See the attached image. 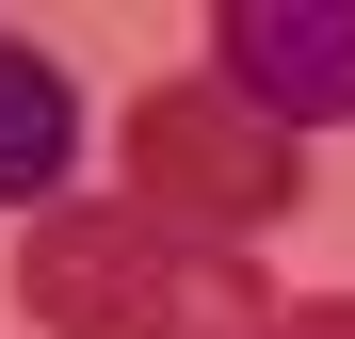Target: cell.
Listing matches in <instances>:
<instances>
[{
	"mask_svg": "<svg viewBox=\"0 0 355 339\" xmlns=\"http://www.w3.org/2000/svg\"><path fill=\"white\" fill-rule=\"evenodd\" d=\"M210 81L275 130H355V0H210Z\"/></svg>",
	"mask_w": 355,
	"mask_h": 339,
	"instance_id": "cell-3",
	"label": "cell"
},
{
	"mask_svg": "<svg viewBox=\"0 0 355 339\" xmlns=\"http://www.w3.org/2000/svg\"><path fill=\"white\" fill-rule=\"evenodd\" d=\"M130 210H162V226H194V243L243 259L259 226L307 210V146H291L275 113H243L210 65H178V81L130 97Z\"/></svg>",
	"mask_w": 355,
	"mask_h": 339,
	"instance_id": "cell-2",
	"label": "cell"
},
{
	"mask_svg": "<svg viewBox=\"0 0 355 339\" xmlns=\"http://www.w3.org/2000/svg\"><path fill=\"white\" fill-rule=\"evenodd\" d=\"M275 339H355V291H307V307H291Z\"/></svg>",
	"mask_w": 355,
	"mask_h": 339,
	"instance_id": "cell-5",
	"label": "cell"
},
{
	"mask_svg": "<svg viewBox=\"0 0 355 339\" xmlns=\"http://www.w3.org/2000/svg\"><path fill=\"white\" fill-rule=\"evenodd\" d=\"M81 178V81H65V49H33V33H0V210L49 226Z\"/></svg>",
	"mask_w": 355,
	"mask_h": 339,
	"instance_id": "cell-4",
	"label": "cell"
},
{
	"mask_svg": "<svg viewBox=\"0 0 355 339\" xmlns=\"http://www.w3.org/2000/svg\"><path fill=\"white\" fill-rule=\"evenodd\" d=\"M17 291L49 339H275L291 323L259 259H226L130 194H65L49 226H17Z\"/></svg>",
	"mask_w": 355,
	"mask_h": 339,
	"instance_id": "cell-1",
	"label": "cell"
}]
</instances>
